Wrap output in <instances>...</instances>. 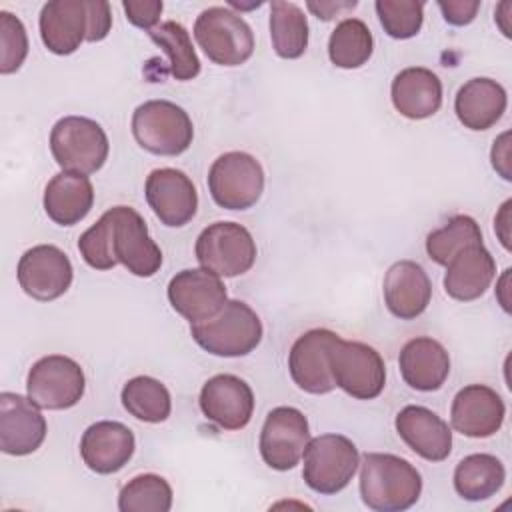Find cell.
<instances>
[{"label": "cell", "instance_id": "obj_1", "mask_svg": "<svg viewBox=\"0 0 512 512\" xmlns=\"http://www.w3.org/2000/svg\"><path fill=\"white\" fill-rule=\"evenodd\" d=\"M78 250L94 270H110L122 264L130 274L150 278L162 266V250L150 238L144 218L130 206L106 210L78 238Z\"/></svg>", "mask_w": 512, "mask_h": 512}, {"label": "cell", "instance_id": "obj_2", "mask_svg": "<svg viewBox=\"0 0 512 512\" xmlns=\"http://www.w3.org/2000/svg\"><path fill=\"white\" fill-rule=\"evenodd\" d=\"M422 492L420 472L388 452H366L360 462V496L374 512H402L414 506Z\"/></svg>", "mask_w": 512, "mask_h": 512}, {"label": "cell", "instance_id": "obj_3", "mask_svg": "<svg viewBox=\"0 0 512 512\" xmlns=\"http://www.w3.org/2000/svg\"><path fill=\"white\" fill-rule=\"evenodd\" d=\"M190 334L208 354L238 358L250 354L260 344L264 328L258 314L246 302L226 300L216 316L190 324Z\"/></svg>", "mask_w": 512, "mask_h": 512}, {"label": "cell", "instance_id": "obj_4", "mask_svg": "<svg viewBox=\"0 0 512 512\" xmlns=\"http://www.w3.org/2000/svg\"><path fill=\"white\" fill-rule=\"evenodd\" d=\"M134 140L156 156H178L194 140L188 112L170 100H148L132 114Z\"/></svg>", "mask_w": 512, "mask_h": 512}, {"label": "cell", "instance_id": "obj_5", "mask_svg": "<svg viewBox=\"0 0 512 512\" xmlns=\"http://www.w3.org/2000/svg\"><path fill=\"white\" fill-rule=\"evenodd\" d=\"M50 150L62 170L88 176L104 166L110 144L104 128L96 120L64 116L52 126Z\"/></svg>", "mask_w": 512, "mask_h": 512}, {"label": "cell", "instance_id": "obj_6", "mask_svg": "<svg viewBox=\"0 0 512 512\" xmlns=\"http://www.w3.org/2000/svg\"><path fill=\"white\" fill-rule=\"evenodd\" d=\"M302 456V478L306 486L326 496L344 490L360 466L356 444L342 434H320L310 438Z\"/></svg>", "mask_w": 512, "mask_h": 512}, {"label": "cell", "instance_id": "obj_7", "mask_svg": "<svg viewBox=\"0 0 512 512\" xmlns=\"http://www.w3.org/2000/svg\"><path fill=\"white\" fill-rule=\"evenodd\" d=\"M194 38L208 60L220 66H240L254 52L252 28L226 6L202 10L194 22Z\"/></svg>", "mask_w": 512, "mask_h": 512}, {"label": "cell", "instance_id": "obj_8", "mask_svg": "<svg viewBox=\"0 0 512 512\" xmlns=\"http://www.w3.org/2000/svg\"><path fill=\"white\" fill-rule=\"evenodd\" d=\"M196 260L202 268L220 278L246 274L256 262V242L252 234L236 222H214L196 238Z\"/></svg>", "mask_w": 512, "mask_h": 512}, {"label": "cell", "instance_id": "obj_9", "mask_svg": "<svg viewBox=\"0 0 512 512\" xmlns=\"http://www.w3.org/2000/svg\"><path fill=\"white\" fill-rule=\"evenodd\" d=\"M212 200L226 210H248L264 192L262 164L246 152H226L208 170Z\"/></svg>", "mask_w": 512, "mask_h": 512}, {"label": "cell", "instance_id": "obj_10", "mask_svg": "<svg viewBox=\"0 0 512 512\" xmlns=\"http://www.w3.org/2000/svg\"><path fill=\"white\" fill-rule=\"evenodd\" d=\"M338 388L356 400H374L386 384V366L378 350L358 340H338L328 356Z\"/></svg>", "mask_w": 512, "mask_h": 512}, {"label": "cell", "instance_id": "obj_11", "mask_svg": "<svg viewBox=\"0 0 512 512\" xmlns=\"http://www.w3.org/2000/svg\"><path fill=\"white\" fill-rule=\"evenodd\" d=\"M86 378L80 364L64 354H48L32 364L26 376L28 398L44 410H66L84 396Z\"/></svg>", "mask_w": 512, "mask_h": 512}, {"label": "cell", "instance_id": "obj_12", "mask_svg": "<svg viewBox=\"0 0 512 512\" xmlns=\"http://www.w3.org/2000/svg\"><path fill=\"white\" fill-rule=\"evenodd\" d=\"M310 442L306 416L294 406H276L268 412L260 432V456L278 472L292 470Z\"/></svg>", "mask_w": 512, "mask_h": 512}, {"label": "cell", "instance_id": "obj_13", "mask_svg": "<svg viewBox=\"0 0 512 512\" xmlns=\"http://www.w3.org/2000/svg\"><path fill=\"white\" fill-rule=\"evenodd\" d=\"M16 276L24 294L50 302L70 288L74 270L64 250L54 244H38L20 256Z\"/></svg>", "mask_w": 512, "mask_h": 512}, {"label": "cell", "instance_id": "obj_14", "mask_svg": "<svg viewBox=\"0 0 512 512\" xmlns=\"http://www.w3.org/2000/svg\"><path fill=\"white\" fill-rule=\"evenodd\" d=\"M170 306L190 324L216 316L228 300L222 278L206 268H186L168 282Z\"/></svg>", "mask_w": 512, "mask_h": 512}, {"label": "cell", "instance_id": "obj_15", "mask_svg": "<svg viewBox=\"0 0 512 512\" xmlns=\"http://www.w3.org/2000/svg\"><path fill=\"white\" fill-rule=\"evenodd\" d=\"M144 196L156 218L170 228L188 224L198 210V192L188 174L176 168H156L144 182Z\"/></svg>", "mask_w": 512, "mask_h": 512}, {"label": "cell", "instance_id": "obj_16", "mask_svg": "<svg viewBox=\"0 0 512 512\" xmlns=\"http://www.w3.org/2000/svg\"><path fill=\"white\" fill-rule=\"evenodd\" d=\"M340 336L328 328H312L296 338L288 354V370L294 384L308 394H328L336 388L328 356Z\"/></svg>", "mask_w": 512, "mask_h": 512}, {"label": "cell", "instance_id": "obj_17", "mask_svg": "<svg viewBox=\"0 0 512 512\" xmlns=\"http://www.w3.org/2000/svg\"><path fill=\"white\" fill-rule=\"evenodd\" d=\"M46 432V418L28 396L16 392L0 394V450L4 454L28 456L36 452Z\"/></svg>", "mask_w": 512, "mask_h": 512}, {"label": "cell", "instance_id": "obj_18", "mask_svg": "<svg viewBox=\"0 0 512 512\" xmlns=\"http://www.w3.org/2000/svg\"><path fill=\"white\" fill-rule=\"evenodd\" d=\"M198 404L222 430H242L254 412V392L240 376L216 374L204 382Z\"/></svg>", "mask_w": 512, "mask_h": 512}, {"label": "cell", "instance_id": "obj_19", "mask_svg": "<svg viewBox=\"0 0 512 512\" xmlns=\"http://www.w3.org/2000/svg\"><path fill=\"white\" fill-rule=\"evenodd\" d=\"M506 416L500 394L486 384H468L456 392L450 408V422L456 432L468 438L494 436Z\"/></svg>", "mask_w": 512, "mask_h": 512}, {"label": "cell", "instance_id": "obj_20", "mask_svg": "<svg viewBox=\"0 0 512 512\" xmlns=\"http://www.w3.org/2000/svg\"><path fill=\"white\" fill-rule=\"evenodd\" d=\"M136 448L134 432L116 420L90 424L80 440V456L96 474H114L122 470Z\"/></svg>", "mask_w": 512, "mask_h": 512}, {"label": "cell", "instance_id": "obj_21", "mask_svg": "<svg viewBox=\"0 0 512 512\" xmlns=\"http://www.w3.org/2000/svg\"><path fill=\"white\" fill-rule=\"evenodd\" d=\"M394 426L404 444L428 462H442L452 452L450 426L426 406H404L396 414Z\"/></svg>", "mask_w": 512, "mask_h": 512}, {"label": "cell", "instance_id": "obj_22", "mask_svg": "<svg viewBox=\"0 0 512 512\" xmlns=\"http://www.w3.org/2000/svg\"><path fill=\"white\" fill-rule=\"evenodd\" d=\"M40 38L58 56H68L80 48L88 36V0H50L40 10Z\"/></svg>", "mask_w": 512, "mask_h": 512}, {"label": "cell", "instance_id": "obj_23", "mask_svg": "<svg viewBox=\"0 0 512 512\" xmlns=\"http://www.w3.org/2000/svg\"><path fill=\"white\" fill-rule=\"evenodd\" d=\"M382 292L390 314L400 320H414L430 304L432 282L418 262L398 260L388 268Z\"/></svg>", "mask_w": 512, "mask_h": 512}, {"label": "cell", "instance_id": "obj_24", "mask_svg": "<svg viewBox=\"0 0 512 512\" xmlns=\"http://www.w3.org/2000/svg\"><path fill=\"white\" fill-rule=\"evenodd\" d=\"M494 276L496 262L484 242L470 244L446 264L444 290L454 300L470 302L490 288Z\"/></svg>", "mask_w": 512, "mask_h": 512}, {"label": "cell", "instance_id": "obj_25", "mask_svg": "<svg viewBox=\"0 0 512 512\" xmlns=\"http://www.w3.org/2000/svg\"><path fill=\"white\" fill-rule=\"evenodd\" d=\"M398 366L404 382L410 388L434 392L442 388L450 374V356L438 340L418 336L404 344L398 356Z\"/></svg>", "mask_w": 512, "mask_h": 512}, {"label": "cell", "instance_id": "obj_26", "mask_svg": "<svg viewBox=\"0 0 512 512\" xmlns=\"http://www.w3.org/2000/svg\"><path fill=\"white\" fill-rule=\"evenodd\" d=\"M390 98L404 118L424 120L442 106V82L430 68L410 66L394 76Z\"/></svg>", "mask_w": 512, "mask_h": 512}, {"label": "cell", "instance_id": "obj_27", "mask_svg": "<svg viewBox=\"0 0 512 512\" xmlns=\"http://www.w3.org/2000/svg\"><path fill=\"white\" fill-rule=\"evenodd\" d=\"M508 104L506 90L500 82L478 76L460 86L454 98V112L460 124L468 130H488L504 114Z\"/></svg>", "mask_w": 512, "mask_h": 512}, {"label": "cell", "instance_id": "obj_28", "mask_svg": "<svg viewBox=\"0 0 512 512\" xmlns=\"http://www.w3.org/2000/svg\"><path fill=\"white\" fill-rule=\"evenodd\" d=\"M94 204V186L86 174L58 172L44 188V210L60 226H74L88 216Z\"/></svg>", "mask_w": 512, "mask_h": 512}, {"label": "cell", "instance_id": "obj_29", "mask_svg": "<svg viewBox=\"0 0 512 512\" xmlns=\"http://www.w3.org/2000/svg\"><path fill=\"white\" fill-rule=\"evenodd\" d=\"M454 490L468 502L492 498L506 480V468L494 454L478 452L464 456L454 468Z\"/></svg>", "mask_w": 512, "mask_h": 512}, {"label": "cell", "instance_id": "obj_30", "mask_svg": "<svg viewBox=\"0 0 512 512\" xmlns=\"http://www.w3.org/2000/svg\"><path fill=\"white\" fill-rule=\"evenodd\" d=\"M270 40L280 58L296 60L308 48V20L294 2L270 4Z\"/></svg>", "mask_w": 512, "mask_h": 512}, {"label": "cell", "instance_id": "obj_31", "mask_svg": "<svg viewBox=\"0 0 512 512\" xmlns=\"http://www.w3.org/2000/svg\"><path fill=\"white\" fill-rule=\"evenodd\" d=\"M124 410L140 422L158 424L172 412V398L168 388L152 376L130 378L120 394Z\"/></svg>", "mask_w": 512, "mask_h": 512}, {"label": "cell", "instance_id": "obj_32", "mask_svg": "<svg viewBox=\"0 0 512 512\" xmlns=\"http://www.w3.org/2000/svg\"><path fill=\"white\" fill-rule=\"evenodd\" d=\"M374 52L370 28L360 18H346L336 24L328 38V58L334 66L352 70L364 66Z\"/></svg>", "mask_w": 512, "mask_h": 512}, {"label": "cell", "instance_id": "obj_33", "mask_svg": "<svg viewBox=\"0 0 512 512\" xmlns=\"http://www.w3.org/2000/svg\"><path fill=\"white\" fill-rule=\"evenodd\" d=\"M150 40L168 56V72L172 78L186 82L200 74V60L192 46L188 30L176 22L166 20L148 32Z\"/></svg>", "mask_w": 512, "mask_h": 512}, {"label": "cell", "instance_id": "obj_34", "mask_svg": "<svg viewBox=\"0 0 512 512\" xmlns=\"http://www.w3.org/2000/svg\"><path fill=\"white\" fill-rule=\"evenodd\" d=\"M482 242V230L472 216H452L442 228L426 236V254L432 262L446 266L460 250Z\"/></svg>", "mask_w": 512, "mask_h": 512}, {"label": "cell", "instance_id": "obj_35", "mask_svg": "<svg viewBox=\"0 0 512 512\" xmlns=\"http://www.w3.org/2000/svg\"><path fill=\"white\" fill-rule=\"evenodd\" d=\"M170 508L172 488L158 474H138L118 494L120 512H168Z\"/></svg>", "mask_w": 512, "mask_h": 512}, {"label": "cell", "instance_id": "obj_36", "mask_svg": "<svg viewBox=\"0 0 512 512\" xmlns=\"http://www.w3.org/2000/svg\"><path fill=\"white\" fill-rule=\"evenodd\" d=\"M384 32L396 40L416 36L424 22V2L416 0H378L374 4Z\"/></svg>", "mask_w": 512, "mask_h": 512}, {"label": "cell", "instance_id": "obj_37", "mask_svg": "<svg viewBox=\"0 0 512 512\" xmlns=\"http://www.w3.org/2000/svg\"><path fill=\"white\" fill-rule=\"evenodd\" d=\"M28 56V34L22 20L6 10L0 12V72L20 70Z\"/></svg>", "mask_w": 512, "mask_h": 512}, {"label": "cell", "instance_id": "obj_38", "mask_svg": "<svg viewBox=\"0 0 512 512\" xmlns=\"http://www.w3.org/2000/svg\"><path fill=\"white\" fill-rule=\"evenodd\" d=\"M122 8L130 24L150 32L152 28H156L164 4L160 0H124Z\"/></svg>", "mask_w": 512, "mask_h": 512}, {"label": "cell", "instance_id": "obj_39", "mask_svg": "<svg viewBox=\"0 0 512 512\" xmlns=\"http://www.w3.org/2000/svg\"><path fill=\"white\" fill-rule=\"evenodd\" d=\"M88 16H90V26H88L86 42L104 40L112 28L110 4L104 0H88Z\"/></svg>", "mask_w": 512, "mask_h": 512}, {"label": "cell", "instance_id": "obj_40", "mask_svg": "<svg viewBox=\"0 0 512 512\" xmlns=\"http://www.w3.org/2000/svg\"><path fill=\"white\" fill-rule=\"evenodd\" d=\"M438 8L442 10V16L448 24L466 26L476 18L480 2L478 0H448V2H438Z\"/></svg>", "mask_w": 512, "mask_h": 512}, {"label": "cell", "instance_id": "obj_41", "mask_svg": "<svg viewBox=\"0 0 512 512\" xmlns=\"http://www.w3.org/2000/svg\"><path fill=\"white\" fill-rule=\"evenodd\" d=\"M508 138H510V132H504L500 134L496 140H494V146H492V166L494 170L504 178V180H510V144H508Z\"/></svg>", "mask_w": 512, "mask_h": 512}, {"label": "cell", "instance_id": "obj_42", "mask_svg": "<svg viewBox=\"0 0 512 512\" xmlns=\"http://www.w3.org/2000/svg\"><path fill=\"white\" fill-rule=\"evenodd\" d=\"M356 6V2H342V4H338V2H320V4H316V2H308V8L316 14V18H320V20H330V18H334L340 10H348V8H354Z\"/></svg>", "mask_w": 512, "mask_h": 512}, {"label": "cell", "instance_id": "obj_43", "mask_svg": "<svg viewBox=\"0 0 512 512\" xmlns=\"http://www.w3.org/2000/svg\"><path fill=\"white\" fill-rule=\"evenodd\" d=\"M510 204H512V202H510V200H506V202L502 204L500 214L494 218V230L498 232L500 228H504V230H502V234H500V242L504 244V248H506V250H510V240H508V238H510V236H508V210H510Z\"/></svg>", "mask_w": 512, "mask_h": 512}]
</instances>
